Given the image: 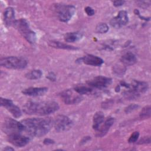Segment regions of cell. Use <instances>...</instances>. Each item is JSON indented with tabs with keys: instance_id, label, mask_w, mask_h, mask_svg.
Listing matches in <instances>:
<instances>
[{
	"instance_id": "obj_12",
	"label": "cell",
	"mask_w": 151,
	"mask_h": 151,
	"mask_svg": "<svg viewBox=\"0 0 151 151\" xmlns=\"http://www.w3.org/2000/svg\"><path fill=\"white\" fill-rule=\"evenodd\" d=\"M29 138L27 136H22L20 134L9 135L8 140L9 143L16 147H22L26 146L29 142Z\"/></svg>"
},
{
	"instance_id": "obj_31",
	"label": "cell",
	"mask_w": 151,
	"mask_h": 151,
	"mask_svg": "<svg viewBox=\"0 0 151 151\" xmlns=\"http://www.w3.org/2000/svg\"><path fill=\"white\" fill-rule=\"evenodd\" d=\"M44 143L46 145H51V144H53L54 143V141L51 139H49V138H45L44 140Z\"/></svg>"
},
{
	"instance_id": "obj_21",
	"label": "cell",
	"mask_w": 151,
	"mask_h": 151,
	"mask_svg": "<svg viewBox=\"0 0 151 151\" xmlns=\"http://www.w3.org/2000/svg\"><path fill=\"white\" fill-rule=\"evenodd\" d=\"M89 86L84 85H77L74 87V90L80 95L88 94L92 91V88Z\"/></svg>"
},
{
	"instance_id": "obj_25",
	"label": "cell",
	"mask_w": 151,
	"mask_h": 151,
	"mask_svg": "<svg viewBox=\"0 0 151 151\" xmlns=\"http://www.w3.org/2000/svg\"><path fill=\"white\" fill-rule=\"evenodd\" d=\"M139 137V132H134L129 137L128 139V142L129 143H133L137 142Z\"/></svg>"
},
{
	"instance_id": "obj_34",
	"label": "cell",
	"mask_w": 151,
	"mask_h": 151,
	"mask_svg": "<svg viewBox=\"0 0 151 151\" xmlns=\"http://www.w3.org/2000/svg\"><path fill=\"white\" fill-rule=\"evenodd\" d=\"M14 149L11 147H9V146H6V147H5L4 149V150H6V151H9V150H14Z\"/></svg>"
},
{
	"instance_id": "obj_33",
	"label": "cell",
	"mask_w": 151,
	"mask_h": 151,
	"mask_svg": "<svg viewBox=\"0 0 151 151\" xmlns=\"http://www.w3.org/2000/svg\"><path fill=\"white\" fill-rule=\"evenodd\" d=\"M91 139V137H90V136H86V137H84L81 140V142H80V145H84V143H87V142H88Z\"/></svg>"
},
{
	"instance_id": "obj_2",
	"label": "cell",
	"mask_w": 151,
	"mask_h": 151,
	"mask_svg": "<svg viewBox=\"0 0 151 151\" xmlns=\"http://www.w3.org/2000/svg\"><path fill=\"white\" fill-rule=\"evenodd\" d=\"M58 109V104L54 101L41 102L28 101L23 106L24 112L29 115L46 116L55 112Z\"/></svg>"
},
{
	"instance_id": "obj_24",
	"label": "cell",
	"mask_w": 151,
	"mask_h": 151,
	"mask_svg": "<svg viewBox=\"0 0 151 151\" xmlns=\"http://www.w3.org/2000/svg\"><path fill=\"white\" fill-rule=\"evenodd\" d=\"M109 31V27L106 23H99L96 27L97 33L104 34Z\"/></svg>"
},
{
	"instance_id": "obj_20",
	"label": "cell",
	"mask_w": 151,
	"mask_h": 151,
	"mask_svg": "<svg viewBox=\"0 0 151 151\" xmlns=\"http://www.w3.org/2000/svg\"><path fill=\"white\" fill-rule=\"evenodd\" d=\"M82 37V34L79 32H67L64 35V40L67 42H74L78 41Z\"/></svg>"
},
{
	"instance_id": "obj_18",
	"label": "cell",
	"mask_w": 151,
	"mask_h": 151,
	"mask_svg": "<svg viewBox=\"0 0 151 151\" xmlns=\"http://www.w3.org/2000/svg\"><path fill=\"white\" fill-rule=\"evenodd\" d=\"M104 115L102 111H97L93 116V129L97 131L102 123L104 122Z\"/></svg>"
},
{
	"instance_id": "obj_15",
	"label": "cell",
	"mask_w": 151,
	"mask_h": 151,
	"mask_svg": "<svg viewBox=\"0 0 151 151\" xmlns=\"http://www.w3.org/2000/svg\"><path fill=\"white\" fill-rule=\"evenodd\" d=\"M4 21L5 24L8 27L14 25L16 20L15 11L12 8L8 7L5 9L4 12Z\"/></svg>"
},
{
	"instance_id": "obj_32",
	"label": "cell",
	"mask_w": 151,
	"mask_h": 151,
	"mask_svg": "<svg viewBox=\"0 0 151 151\" xmlns=\"http://www.w3.org/2000/svg\"><path fill=\"white\" fill-rule=\"evenodd\" d=\"M47 78L51 81H55L56 77H55V75L53 73L51 72L48 74V76H47Z\"/></svg>"
},
{
	"instance_id": "obj_28",
	"label": "cell",
	"mask_w": 151,
	"mask_h": 151,
	"mask_svg": "<svg viewBox=\"0 0 151 151\" xmlns=\"http://www.w3.org/2000/svg\"><path fill=\"white\" fill-rule=\"evenodd\" d=\"M150 143V138L149 136H145L143 137L142 139H141L139 142L138 144H147Z\"/></svg>"
},
{
	"instance_id": "obj_11",
	"label": "cell",
	"mask_w": 151,
	"mask_h": 151,
	"mask_svg": "<svg viewBox=\"0 0 151 151\" xmlns=\"http://www.w3.org/2000/svg\"><path fill=\"white\" fill-rule=\"evenodd\" d=\"M61 97L66 104H77L81 101L83 97L81 95H75L70 90H65L61 92Z\"/></svg>"
},
{
	"instance_id": "obj_13",
	"label": "cell",
	"mask_w": 151,
	"mask_h": 151,
	"mask_svg": "<svg viewBox=\"0 0 151 151\" xmlns=\"http://www.w3.org/2000/svg\"><path fill=\"white\" fill-rule=\"evenodd\" d=\"M77 63H83L85 64L92 66H100L103 63V59L96 55L87 54L81 58H79L76 61Z\"/></svg>"
},
{
	"instance_id": "obj_23",
	"label": "cell",
	"mask_w": 151,
	"mask_h": 151,
	"mask_svg": "<svg viewBox=\"0 0 151 151\" xmlns=\"http://www.w3.org/2000/svg\"><path fill=\"white\" fill-rule=\"evenodd\" d=\"M151 114V107L150 106H146L144 107L139 113V116L141 119H148L150 117Z\"/></svg>"
},
{
	"instance_id": "obj_26",
	"label": "cell",
	"mask_w": 151,
	"mask_h": 151,
	"mask_svg": "<svg viewBox=\"0 0 151 151\" xmlns=\"http://www.w3.org/2000/svg\"><path fill=\"white\" fill-rule=\"evenodd\" d=\"M126 68L124 67V66L118 65L117 66H114V71L117 74H123L125 72Z\"/></svg>"
},
{
	"instance_id": "obj_19",
	"label": "cell",
	"mask_w": 151,
	"mask_h": 151,
	"mask_svg": "<svg viewBox=\"0 0 151 151\" xmlns=\"http://www.w3.org/2000/svg\"><path fill=\"white\" fill-rule=\"evenodd\" d=\"M48 44L50 47H52L55 48H59V49H64V50H75L78 49L77 47L74 46L66 44L65 43L61 42L59 41H51L48 42Z\"/></svg>"
},
{
	"instance_id": "obj_10",
	"label": "cell",
	"mask_w": 151,
	"mask_h": 151,
	"mask_svg": "<svg viewBox=\"0 0 151 151\" xmlns=\"http://www.w3.org/2000/svg\"><path fill=\"white\" fill-rule=\"evenodd\" d=\"M129 22V17L127 12L126 11H120L117 15L113 18L110 22V25L115 28H119L122 26L126 25Z\"/></svg>"
},
{
	"instance_id": "obj_22",
	"label": "cell",
	"mask_w": 151,
	"mask_h": 151,
	"mask_svg": "<svg viewBox=\"0 0 151 151\" xmlns=\"http://www.w3.org/2000/svg\"><path fill=\"white\" fill-rule=\"evenodd\" d=\"M42 74L40 70H34L27 73L25 74V77L29 80H37L41 77Z\"/></svg>"
},
{
	"instance_id": "obj_30",
	"label": "cell",
	"mask_w": 151,
	"mask_h": 151,
	"mask_svg": "<svg viewBox=\"0 0 151 151\" xmlns=\"http://www.w3.org/2000/svg\"><path fill=\"white\" fill-rule=\"evenodd\" d=\"M113 4L114 6H122L123 5L125 1H122V0H119V1H113Z\"/></svg>"
},
{
	"instance_id": "obj_16",
	"label": "cell",
	"mask_w": 151,
	"mask_h": 151,
	"mask_svg": "<svg viewBox=\"0 0 151 151\" xmlns=\"http://www.w3.org/2000/svg\"><path fill=\"white\" fill-rule=\"evenodd\" d=\"M114 122V119L112 117H107L103 125H101L97 131H96V136L97 137H102L104 136L110 129V127L113 124Z\"/></svg>"
},
{
	"instance_id": "obj_29",
	"label": "cell",
	"mask_w": 151,
	"mask_h": 151,
	"mask_svg": "<svg viewBox=\"0 0 151 151\" xmlns=\"http://www.w3.org/2000/svg\"><path fill=\"white\" fill-rule=\"evenodd\" d=\"M84 11H85L86 13L87 14V15H88V16H92L94 14V9L90 6H86L84 9Z\"/></svg>"
},
{
	"instance_id": "obj_3",
	"label": "cell",
	"mask_w": 151,
	"mask_h": 151,
	"mask_svg": "<svg viewBox=\"0 0 151 151\" xmlns=\"http://www.w3.org/2000/svg\"><path fill=\"white\" fill-rule=\"evenodd\" d=\"M14 27L22 35V37L30 44H34L36 41V34L30 29L28 22L26 19L21 18L16 20Z\"/></svg>"
},
{
	"instance_id": "obj_7",
	"label": "cell",
	"mask_w": 151,
	"mask_h": 151,
	"mask_svg": "<svg viewBox=\"0 0 151 151\" xmlns=\"http://www.w3.org/2000/svg\"><path fill=\"white\" fill-rule=\"evenodd\" d=\"M53 125L57 132H62L69 130L72 127L73 122L66 116L58 115L54 120Z\"/></svg>"
},
{
	"instance_id": "obj_9",
	"label": "cell",
	"mask_w": 151,
	"mask_h": 151,
	"mask_svg": "<svg viewBox=\"0 0 151 151\" xmlns=\"http://www.w3.org/2000/svg\"><path fill=\"white\" fill-rule=\"evenodd\" d=\"M0 101L1 106L6 108L14 117L18 118L21 116L22 112L21 109L17 106L15 105L11 100L1 97Z\"/></svg>"
},
{
	"instance_id": "obj_17",
	"label": "cell",
	"mask_w": 151,
	"mask_h": 151,
	"mask_svg": "<svg viewBox=\"0 0 151 151\" xmlns=\"http://www.w3.org/2000/svg\"><path fill=\"white\" fill-rule=\"evenodd\" d=\"M120 61L124 65H132L137 62V58L133 53L127 52L121 57Z\"/></svg>"
},
{
	"instance_id": "obj_8",
	"label": "cell",
	"mask_w": 151,
	"mask_h": 151,
	"mask_svg": "<svg viewBox=\"0 0 151 151\" xmlns=\"http://www.w3.org/2000/svg\"><path fill=\"white\" fill-rule=\"evenodd\" d=\"M111 78L101 76H99L88 81L87 82V84L88 86L92 88L100 89L108 87L111 84Z\"/></svg>"
},
{
	"instance_id": "obj_27",
	"label": "cell",
	"mask_w": 151,
	"mask_h": 151,
	"mask_svg": "<svg viewBox=\"0 0 151 151\" xmlns=\"http://www.w3.org/2000/svg\"><path fill=\"white\" fill-rule=\"evenodd\" d=\"M139 107L138 105L136 104H130L129 106H128L127 107H126L124 109V112L126 113H130L132 111H133L134 110H135L136 109H137Z\"/></svg>"
},
{
	"instance_id": "obj_6",
	"label": "cell",
	"mask_w": 151,
	"mask_h": 151,
	"mask_svg": "<svg viewBox=\"0 0 151 151\" xmlns=\"http://www.w3.org/2000/svg\"><path fill=\"white\" fill-rule=\"evenodd\" d=\"M55 9L60 21L68 22L73 16L76 11V8L73 5L57 4L55 5Z\"/></svg>"
},
{
	"instance_id": "obj_5",
	"label": "cell",
	"mask_w": 151,
	"mask_h": 151,
	"mask_svg": "<svg viewBox=\"0 0 151 151\" xmlns=\"http://www.w3.org/2000/svg\"><path fill=\"white\" fill-rule=\"evenodd\" d=\"M2 130L9 136L20 134L22 132L24 131V127L21 122H19L12 118H7L2 123Z\"/></svg>"
},
{
	"instance_id": "obj_1",
	"label": "cell",
	"mask_w": 151,
	"mask_h": 151,
	"mask_svg": "<svg viewBox=\"0 0 151 151\" xmlns=\"http://www.w3.org/2000/svg\"><path fill=\"white\" fill-rule=\"evenodd\" d=\"M24 127V132L31 136L41 137L51 129L54 121L50 117L30 118L21 122Z\"/></svg>"
},
{
	"instance_id": "obj_4",
	"label": "cell",
	"mask_w": 151,
	"mask_h": 151,
	"mask_svg": "<svg viewBox=\"0 0 151 151\" xmlns=\"http://www.w3.org/2000/svg\"><path fill=\"white\" fill-rule=\"evenodd\" d=\"M2 67L14 70H20L26 67L27 61L22 57L16 56H9L2 58L0 60Z\"/></svg>"
},
{
	"instance_id": "obj_14",
	"label": "cell",
	"mask_w": 151,
	"mask_h": 151,
	"mask_svg": "<svg viewBox=\"0 0 151 151\" xmlns=\"http://www.w3.org/2000/svg\"><path fill=\"white\" fill-rule=\"evenodd\" d=\"M48 91L47 87H29L25 88L22 91V93L26 96L37 97L44 95Z\"/></svg>"
}]
</instances>
